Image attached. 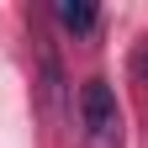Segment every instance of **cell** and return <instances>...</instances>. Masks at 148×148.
<instances>
[{
  "label": "cell",
  "mask_w": 148,
  "mask_h": 148,
  "mask_svg": "<svg viewBox=\"0 0 148 148\" xmlns=\"http://www.w3.org/2000/svg\"><path fill=\"white\" fill-rule=\"evenodd\" d=\"M79 122H85V148H122V111H116V95L106 79H85Z\"/></svg>",
  "instance_id": "cell-1"
},
{
  "label": "cell",
  "mask_w": 148,
  "mask_h": 148,
  "mask_svg": "<svg viewBox=\"0 0 148 148\" xmlns=\"http://www.w3.org/2000/svg\"><path fill=\"white\" fill-rule=\"evenodd\" d=\"M42 95H48V111L53 116H69V101H64V69H58V58H53V48H42Z\"/></svg>",
  "instance_id": "cell-2"
},
{
  "label": "cell",
  "mask_w": 148,
  "mask_h": 148,
  "mask_svg": "<svg viewBox=\"0 0 148 148\" xmlns=\"http://www.w3.org/2000/svg\"><path fill=\"white\" fill-rule=\"evenodd\" d=\"M58 21L69 32H95V5L90 0H58Z\"/></svg>",
  "instance_id": "cell-3"
},
{
  "label": "cell",
  "mask_w": 148,
  "mask_h": 148,
  "mask_svg": "<svg viewBox=\"0 0 148 148\" xmlns=\"http://www.w3.org/2000/svg\"><path fill=\"white\" fill-rule=\"evenodd\" d=\"M138 74H143V79H148V42L138 48Z\"/></svg>",
  "instance_id": "cell-4"
}]
</instances>
